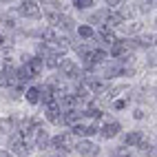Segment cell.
<instances>
[{"label": "cell", "mask_w": 157, "mask_h": 157, "mask_svg": "<svg viewBox=\"0 0 157 157\" xmlns=\"http://www.w3.org/2000/svg\"><path fill=\"white\" fill-rule=\"evenodd\" d=\"M73 5L78 9H89V7H93V0H73Z\"/></svg>", "instance_id": "603a6c76"}, {"label": "cell", "mask_w": 157, "mask_h": 157, "mask_svg": "<svg viewBox=\"0 0 157 157\" xmlns=\"http://www.w3.org/2000/svg\"><path fill=\"white\" fill-rule=\"evenodd\" d=\"M128 49H131L128 40H117V42L111 44V56L113 58H124V56L128 53Z\"/></svg>", "instance_id": "30bf717a"}, {"label": "cell", "mask_w": 157, "mask_h": 157, "mask_svg": "<svg viewBox=\"0 0 157 157\" xmlns=\"http://www.w3.org/2000/svg\"><path fill=\"white\" fill-rule=\"evenodd\" d=\"M11 148H13V153L16 155H20V157H27L29 155V144H27V140L22 137V135H11Z\"/></svg>", "instance_id": "277c9868"}, {"label": "cell", "mask_w": 157, "mask_h": 157, "mask_svg": "<svg viewBox=\"0 0 157 157\" xmlns=\"http://www.w3.org/2000/svg\"><path fill=\"white\" fill-rule=\"evenodd\" d=\"M47 22H49L51 27H62V29H67V31L73 29V20H71L69 16L58 13V11H47Z\"/></svg>", "instance_id": "7a4b0ae2"}, {"label": "cell", "mask_w": 157, "mask_h": 157, "mask_svg": "<svg viewBox=\"0 0 157 157\" xmlns=\"http://www.w3.org/2000/svg\"><path fill=\"white\" fill-rule=\"evenodd\" d=\"M84 86H86L91 93H100V91H104V82L93 80V78H86V80H84Z\"/></svg>", "instance_id": "2e32d148"}, {"label": "cell", "mask_w": 157, "mask_h": 157, "mask_svg": "<svg viewBox=\"0 0 157 157\" xmlns=\"http://www.w3.org/2000/svg\"><path fill=\"white\" fill-rule=\"evenodd\" d=\"M80 111L71 109V111H64L62 113V124H67V126H75V124H80Z\"/></svg>", "instance_id": "8fae6325"}, {"label": "cell", "mask_w": 157, "mask_h": 157, "mask_svg": "<svg viewBox=\"0 0 157 157\" xmlns=\"http://www.w3.org/2000/svg\"><path fill=\"white\" fill-rule=\"evenodd\" d=\"M51 144H53L58 151H73L75 148V135L73 133H60L51 140Z\"/></svg>", "instance_id": "6da1fadb"}, {"label": "cell", "mask_w": 157, "mask_h": 157, "mask_svg": "<svg viewBox=\"0 0 157 157\" xmlns=\"http://www.w3.org/2000/svg\"><path fill=\"white\" fill-rule=\"evenodd\" d=\"M111 157H131V151L126 148V146H120V148L111 151Z\"/></svg>", "instance_id": "44dd1931"}, {"label": "cell", "mask_w": 157, "mask_h": 157, "mask_svg": "<svg viewBox=\"0 0 157 157\" xmlns=\"http://www.w3.org/2000/svg\"><path fill=\"white\" fill-rule=\"evenodd\" d=\"M124 22V13H109V18H106V25L104 27H109V29H113V27H120Z\"/></svg>", "instance_id": "9a60e30c"}, {"label": "cell", "mask_w": 157, "mask_h": 157, "mask_svg": "<svg viewBox=\"0 0 157 157\" xmlns=\"http://www.w3.org/2000/svg\"><path fill=\"white\" fill-rule=\"evenodd\" d=\"M42 64H44L42 58H29V60L25 62V67H22V69H25L27 75L33 80L36 75H40V71H42Z\"/></svg>", "instance_id": "3957f363"}, {"label": "cell", "mask_w": 157, "mask_h": 157, "mask_svg": "<svg viewBox=\"0 0 157 157\" xmlns=\"http://www.w3.org/2000/svg\"><path fill=\"white\" fill-rule=\"evenodd\" d=\"M104 60H106V53H104L102 49H93L91 53L84 58V69H86V71H91L95 64H100V62H104Z\"/></svg>", "instance_id": "5b68a950"}, {"label": "cell", "mask_w": 157, "mask_h": 157, "mask_svg": "<svg viewBox=\"0 0 157 157\" xmlns=\"http://www.w3.org/2000/svg\"><path fill=\"white\" fill-rule=\"evenodd\" d=\"M100 128L95 126V124H93V126H84V124H75V126H73V135H82V137H89V135H95Z\"/></svg>", "instance_id": "7c38bea8"}, {"label": "cell", "mask_w": 157, "mask_h": 157, "mask_svg": "<svg viewBox=\"0 0 157 157\" xmlns=\"http://www.w3.org/2000/svg\"><path fill=\"white\" fill-rule=\"evenodd\" d=\"M49 135H47V131L44 128H40L38 131V135H36V144H38V148H47V146H49Z\"/></svg>", "instance_id": "e0dca14e"}, {"label": "cell", "mask_w": 157, "mask_h": 157, "mask_svg": "<svg viewBox=\"0 0 157 157\" xmlns=\"http://www.w3.org/2000/svg\"><path fill=\"white\" fill-rule=\"evenodd\" d=\"M78 36L84 38V40H89V38L95 36V31H93V27H89V25H82V27H78Z\"/></svg>", "instance_id": "d6986e66"}, {"label": "cell", "mask_w": 157, "mask_h": 157, "mask_svg": "<svg viewBox=\"0 0 157 157\" xmlns=\"http://www.w3.org/2000/svg\"><path fill=\"white\" fill-rule=\"evenodd\" d=\"M27 102H31V104H38L40 102V89L38 86H31V89H27Z\"/></svg>", "instance_id": "ac0fdd59"}, {"label": "cell", "mask_w": 157, "mask_h": 157, "mask_svg": "<svg viewBox=\"0 0 157 157\" xmlns=\"http://www.w3.org/2000/svg\"><path fill=\"white\" fill-rule=\"evenodd\" d=\"M47 120L51 124H62V109H60L58 102H53V104L47 106Z\"/></svg>", "instance_id": "9c48e42d"}, {"label": "cell", "mask_w": 157, "mask_h": 157, "mask_svg": "<svg viewBox=\"0 0 157 157\" xmlns=\"http://www.w3.org/2000/svg\"><path fill=\"white\" fill-rule=\"evenodd\" d=\"M13 128V120H0V131L2 133H9Z\"/></svg>", "instance_id": "7402d4cb"}, {"label": "cell", "mask_w": 157, "mask_h": 157, "mask_svg": "<svg viewBox=\"0 0 157 157\" xmlns=\"http://www.w3.org/2000/svg\"><path fill=\"white\" fill-rule=\"evenodd\" d=\"M124 106H126V102H124V100H117V102H115V109H117V111L124 109Z\"/></svg>", "instance_id": "cb8c5ba5"}, {"label": "cell", "mask_w": 157, "mask_h": 157, "mask_svg": "<svg viewBox=\"0 0 157 157\" xmlns=\"http://www.w3.org/2000/svg\"><path fill=\"white\" fill-rule=\"evenodd\" d=\"M42 2H47V5H58V0H42Z\"/></svg>", "instance_id": "484cf974"}, {"label": "cell", "mask_w": 157, "mask_h": 157, "mask_svg": "<svg viewBox=\"0 0 157 157\" xmlns=\"http://www.w3.org/2000/svg\"><path fill=\"white\" fill-rule=\"evenodd\" d=\"M124 144H126V146H142L144 144V135L137 133V131L126 133V135H124Z\"/></svg>", "instance_id": "5bb4252c"}, {"label": "cell", "mask_w": 157, "mask_h": 157, "mask_svg": "<svg viewBox=\"0 0 157 157\" xmlns=\"http://www.w3.org/2000/svg\"><path fill=\"white\" fill-rule=\"evenodd\" d=\"M0 157H9V155H7V153H2V155H0Z\"/></svg>", "instance_id": "83f0119b"}, {"label": "cell", "mask_w": 157, "mask_h": 157, "mask_svg": "<svg viewBox=\"0 0 157 157\" xmlns=\"http://www.w3.org/2000/svg\"><path fill=\"white\" fill-rule=\"evenodd\" d=\"M42 40H47V42H53V44H56V42H58V36H56V31H53V29H44V31H42Z\"/></svg>", "instance_id": "ffe728a7"}, {"label": "cell", "mask_w": 157, "mask_h": 157, "mask_svg": "<svg viewBox=\"0 0 157 157\" xmlns=\"http://www.w3.org/2000/svg\"><path fill=\"white\" fill-rule=\"evenodd\" d=\"M2 44H5V38H2V36H0V47H2Z\"/></svg>", "instance_id": "4316f807"}, {"label": "cell", "mask_w": 157, "mask_h": 157, "mask_svg": "<svg viewBox=\"0 0 157 157\" xmlns=\"http://www.w3.org/2000/svg\"><path fill=\"white\" fill-rule=\"evenodd\" d=\"M120 131H122V126H120L117 122H109L106 126H102V128H100L102 137H106V140H109V137H115V135H117Z\"/></svg>", "instance_id": "4fadbf2b"}, {"label": "cell", "mask_w": 157, "mask_h": 157, "mask_svg": "<svg viewBox=\"0 0 157 157\" xmlns=\"http://www.w3.org/2000/svg\"><path fill=\"white\" fill-rule=\"evenodd\" d=\"M60 73L64 78H80V71H78V67H75V62L73 60H60Z\"/></svg>", "instance_id": "52a82bcc"}, {"label": "cell", "mask_w": 157, "mask_h": 157, "mask_svg": "<svg viewBox=\"0 0 157 157\" xmlns=\"http://www.w3.org/2000/svg\"><path fill=\"white\" fill-rule=\"evenodd\" d=\"M120 2H122V0H106V5H109V7H117Z\"/></svg>", "instance_id": "d4e9b609"}, {"label": "cell", "mask_w": 157, "mask_h": 157, "mask_svg": "<svg viewBox=\"0 0 157 157\" xmlns=\"http://www.w3.org/2000/svg\"><path fill=\"white\" fill-rule=\"evenodd\" d=\"M2 2H11V0H2Z\"/></svg>", "instance_id": "f1b7e54d"}, {"label": "cell", "mask_w": 157, "mask_h": 157, "mask_svg": "<svg viewBox=\"0 0 157 157\" xmlns=\"http://www.w3.org/2000/svg\"><path fill=\"white\" fill-rule=\"evenodd\" d=\"M20 13L27 16V18H40V7H38V0H22Z\"/></svg>", "instance_id": "8992f818"}, {"label": "cell", "mask_w": 157, "mask_h": 157, "mask_svg": "<svg viewBox=\"0 0 157 157\" xmlns=\"http://www.w3.org/2000/svg\"><path fill=\"white\" fill-rule=\"evenodd\" d=\"M75 151L80 153V155H84V157H91V155H98L100 153V148L93 142H86V140H82V142H78L75 144Z\"/></svg>", "instance_id": "ba28073f"}]
</instances>
